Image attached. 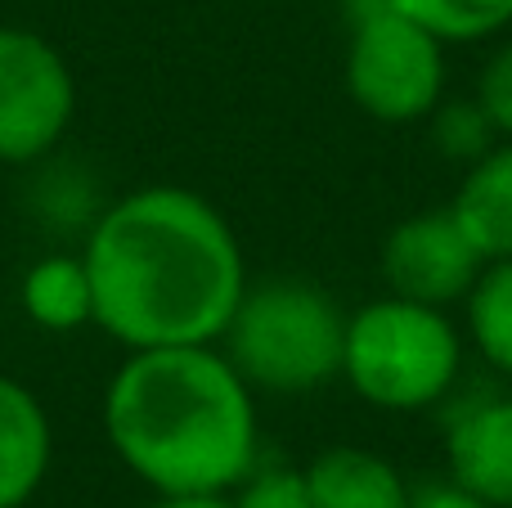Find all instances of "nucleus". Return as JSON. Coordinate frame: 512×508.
I'll return each mask as SVG.
<instances>
[{
  "mask_svg": "<svg viewBox=\"0 0 512 508\" xmlns=\"http://www.w3.org/2000/svg\"><path fill=\"white\" fill-rule=\"evenodd\" d=\"M95 324L131 351L221 342L248 266L230 221L185 185H144L95 221L81 252Z\"/></svg>",
  "mask_w": 512,
  "mask_h": 508,
  "instance_id": "nucleus-1",
  "label": "nucleus"
},
{
  "mask_svg": "<svg viewBox=\"0 0 512 508\" xmlns=\"http://www.w3.org/2000/svg\"><path fill=\"white\" fill-rule=\"evenodd\" d=\"M104 432L158 495L234 491L256 468L252 387L216 342L131 351L104 392Z\"/></svg>",
  "mask_w": 512,
  "mask_h": 508,
  "instance_id": "nucleus-2",
  "label": "nucleus"
},
{
  "mask_svg": "<svg viewBox=\"0 0 512 508\" xmlns=\"http://www.w3.org/2000/svg\"><path fill=\"white\" fill-rule=\"evenodd\" d=\"M252 392H315L342 374L346 311L310 279L248 284L221 333Z\"/></svg>",
  "mask_w": 512,
  "mask_h": 508,
  "instance_id": "nucleus-3",
  "label": "nucleus"
},
{
  "mask_svg": "<svg viewBox=\"0 0 512 508\" xmlns=\"http://www.w3.org/2000/svg\"><path fill=\"white\" fill-rule=\"evenodd\" d=\"M463 365L459 329L441 306L378 297L346 315L342 378L373 410L414 414L445 401Z\"/></svg>",
  "mask_w": 512,
  "mask_h": 508,
  "instance_id": "nucleus-4",
  "label": "nucleus"
},
{
  "mask_svg": "<svg viewBox=\"0 0 512 508\" xmlns=\"http://www.w3.org/2000/svg\"><path fill=\"white\" fill-rule=\"evenodd\" d=\"M346 90L373 122H423L445 95V41L400 9H382L351 27Z\"/></svg>",
  "mask_w": 512,
  "mask_h": 508,
  "instance_id": "nucleus-5",
  "label": "nucleus"
},
{
  "mask_svg": "<svg viewBox=\"0 0 512 508\" xmlns=\"http://www.w3.org/2000/svg\"><path fill=\"white\" fill-rule=\"evenodd\" d=\"M77 113L72 68L41 32L0 27V162H32L68 135Z\"/></svg>",
  "mask_w": 512,
  "mask_h": 508,
  "instance_id": "nucleus-6",
  "label": "nucleus"
},
{
  "mask_svg": "<svg viewBox=\"0 0 512 508\" xmlns=\"http://www.w3.org/2000/svg\"><path fill=\"white\" fill-rule=\"evenodd\" d=\"M382 284L391 297L423 306H454L472 293L481 275V252L459 230L450 207L405 216L382 243Z\"/></svg>",
  "mask_w": 512,
  "mask_h": 508,
  "instance_id": "nucleus-7",
  "label": "nucleus"
},
{
  "mask_svg": "<svg viewBox=\"0 0 512 508\" xmlns=\"http://www.w3.org/2000/svg\"><path fill=\"white\" fill-rule=\"evenodd\" d=\"M445 464L459 486L512 508V396L472 401L445 428Z\"/></svg>",
  "mask_w": 512,
  "mask_h": 508,
  "instance_id": "nucleus-8",
  "label": "nucleus"
},
{
  "mask_svg": "<svg viewBox=\"0 0 512 508\" xmlns=\"http://www.w3.org/2000/svg\"><path fill=\"white\" fill-rule=\"evenodd\" d=\"M50 414L32 387L0 374V508H23L50 473Z\"/></svg>",
  "mask_w": 512,
  "mask_h": 508,
  "instance_id": "nucleus-9",
  "label": "nucleus"
},
{
  "mask_svg": "<svg viewBox=\"0 0 512 508\" xmlns=\"http://www.w3.org/2000/svg\"><path fill=\"white\" fill-rule=\"evenodd\" d=\"M310 508H409L414 486L391 459L360 446H333L306 464Z\"/></svg>",
  "mask_w": 512,
  "mask_h": 508,
  "instance_id": "nucleus-10",
  "label": "nucleus"
},
{
  "mask_svg": "<svg viewBox=\"0 0 512 508\" xmlns=\"http://www.w3.org/2000/svg\"><path fill=\"white\" fill-rule=\"evenodd\" d=\"M450 212L481 261L512 257V140H499L472 162Z\"/></svg>",
  "mask_w": 512,
  "mask_h": 508,
  "instance_id": "nucleus-11",
  "label": "nucleus"
},
{
  "mask_svg": "<svg viewBox=\"0 0 512 508\" xmlns=\"http://www.w3.org/2000/svg\"><path fill=\"white\" fill-rule=\"evenodd\" d=\"M18 302L32 324L45 333H72L81 324H95V288H90V270L81 257H45L27 266L23 284H18Z\"/></svg>",
  "mask_w": 512,
  "mask_h": 508,
  "instance_id": "nucleus-12",
  "label": "nucleus"
},
{
  "mask_svg": "<svg viewBox=\"0 0 512 508\" xmlns=\"http://www.w3.org/2000/svg\"><path fill=\"white\" fill-rule=\"evenodd\" d=\"M463 306H468V333L486 365L512 378V257L486 261Z\"/></svg>",
  "mask_w": 512,
  "mask_h": 508,
  "instance_id": "nucleus-13",
  "label": "nucleus"
},
{
  "mask_svg": "<svg viewBox=\"0 0 512 508\" xmlns=\"http://www.w3.org/2000/svg\"><path fill=\"white\" fill-rule=\"evenodd\" d=\"M391 5L445 45L486 41L512 27V0H391Z\"/></svg>",
  "mask_w": 512,
  "mask_h": 508,
  "instance_id": "nucleus-14",
  "label": "nucleus"
},
{
  "mask_svg": "<svg viewBox=\"0 0 512 508\" xmlns=\"http://www.w3.org/2000/svg\"><path fill=\"white\" fill-rule=\"evenodd\" d=\"M432 140L445 158L468 162L472 167L481 153H490L499 144V131L477 99H454V104L432 108Z\"/></svg>",
  "mask_w": 512,
  "mask_h": 508,
  "instance_id": "nucleus-15",
  "label": "nucleus"
},
{
  "mask_svg": "<svg viewBox=\"0 0 512 508\" xmlns=\"http://www.w3.org/2000/svg\"><path fill=\"white\" fill-rule=\"evenodd\" d=\"M234 508H310L306 468L288 464H256L239 486H234Z\"/></svg>",
  "mask_w": 512,
  "mask_h": 508,
  "instance_id": "nucleus-16",
  "label": "nucleus"
},
{
  "mask_svg": "<svg viewBox=\"0 0 512 508\" xmlns=\"http://www.w3.org/2000/svg\"><path fill=\"white\" fill-rule=\"evenodd\" d=\"M477 104L486 108V117L495 122L499 140H512V41H504L486 59L477 81Z\"/></svg>",
  "mask_w": 512,
  "mask_h": 508,
  "instance_id": "nucleus-17",
  "label": "nucleus"
},
{
  "mask_svg": "<svg viewBox=\"0 0 512 508\" xmlns=\"http://www.w3.org/2000/svg\"><path fill=\"white\" fill-rule=\"evenodd\" d=\"M409 508H495L486 504L481 495H472L468 486H459L454 477H445V482H427L414 491V504Z\"/></svg>",
  "mask_w": 512,
  "mask_h": 508,
  "instance_id": "nucleus-18",
  "label": "nucleus"
},
{
  "mask_svg": "<svg viewBox=\"0 0 512 508\" xmlns=\"http://www.w3.org/2000/svg\"><path fill=\"white\" fill-rule=\"evenodd\" d=\"M153 508H234L230 491H194V495H158Z\"/></svg>",
  "mask_w": 512,
  "mask_h": 508,
  "instance_id": "nucleus-19",
  "label": "nucleus"
},
{
  "mask_svg": "<svg viewBox=\"0 0 512 508\" xmlns=\"http://www.w3.org/2000/svg\"><path fill=\"white\" fill-rule=\"evenodd\" d=\"M382 9H396L391 0H346V23H364V18H373V14H382Z\"/></svg>",
  "mask_w": 512,
  "mask_h": 508,
  "instance_id": "nucleus-20",
  "label": "nucleus"
}]
</instances>
